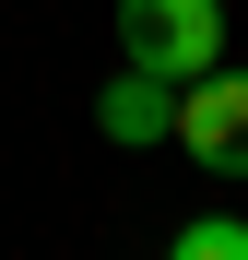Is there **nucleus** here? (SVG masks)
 Returning a JSON list of instances; mask_svg holds the SVG:
<instances>
[{
  "label": "nucleus",
  "mask_w": 248,
  "mask_h": 260,
  "mask_svg": "<svg viewBox=\"0 0 248 260\" xmlns=\"http://www.w3.org/2000/svg\"><path fill=\"white\" fill-rule=\"evenodd\" d=\"M178 154L213 166V178H248V71H201V83H178Z\"/></svg>",
  "instance_id": "obj_2"
},
{
  "label": "nucleus",
  "mask_w": 248,
  "mask_h": 260,
  "mask_svg": "<svg viewBox=\"0 0 248 260\" xmlns=\"http://www.w3.org/2000/svg\"><path fill=\"white\" fill-rule=\"evenodd\" d=\"M165 260H248V225H236V213H201V225H178Z\"/></svg>",
  "instance_id": "obj_4"
},
{
  "label": "nucleus",
  "mask_w": 248,
  "mask_h": 260,
  "mask_svg": "<svg viewBox=\"0 0 248 260\" xmlns=\"http://www.w3.org/2000/svg\"><path fill=\"white\" fill-rule=\"evenodd\" d=\"M118 48L154 83H201L225 71V0H118Z\"/></svg>",
  "instance_id": "obj_1"
},
{
  "label": "nucleus",
  "mask_w": 248,
  "mask_h": 260,
  "mask_svg": "<svg viewBox=\"0 0 248 260\" xmlns=\"http://www.w3.org/2000/svg\"><path fill=\"white\" fill-rule=\"evenodd\" d=\"M95 130H107V142H178V83H154V71H118L107 83V95H95Z\"/></svg>",
  "instance_id": "obj_3"
}]
</instances>
